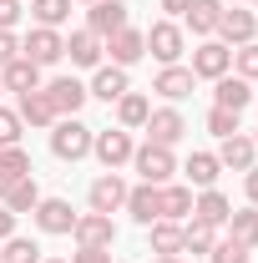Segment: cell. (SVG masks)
<instances>
[{
	"instance_id": "8fae6325",
	"label": "cell",
	"mask_w": 258,
	"mask_h": 263,
	"mask_svg": "<svg viewBox=\"0 0 258 263\" xmlns=\"http://www.w3.org/2000/svg\"><path fill=\"white\" fill-rule=\"evenodd\" d=\"M122 26H127V0H97V5L86 10V31L101 35V41L117 35Z\"/></svg>"
},
{
	"instance_id": "d6986e66",
	"label": "cell",
	"mask_w": 258,
	"mask_h": 263,
	"mask_svg": "<svg viewBox=\"0 0 258 263\" xmlns=\"http://www.w3.org/2000/svg\"><path fill=\"white\" fill-rule=\"evenodd\" d=\"M86 91L112 106L117 97H127L132 86H127V71H122V66H97V76H91V86H86Z\"/></svg>"
},
{
	"instance_id": "603a6c76",
	"label": "cell",
	"mask_w": 258,
	"mask_h": 263,
	"mask_svg": "<svg viewBox=\"0 0 258 263\" xmlns=\"http://www.w3.org/2000/svg\"><path fill=\"white\" fill-rule=\"evenodd\" d=\"M127 213L147 228V223H157L162 213H157V187L152 182H137V187H127Z\"/></svg>"
},
{
	"instance_id": "7c38bea8",
	"label": "cell",
	"mask_w": 258,
	"mask_h": 263,
	"mask_svg": "<svg viewBox=\"0 0 258 263\" xmlns=\"http://www.w3.org/2000/svg\"><path fill=\"white\" fill-rule=\"evenodd\" d=\"M86 202H91V213H117V208H127V182L117 177V172H106V177H97L91 182V193H86Z\"/></svg>"
},
{
	"instance_id": "6da1fadb",
	"label": "cell",
	"mask_w": 258,
	"mask_h": 263,
	"mask_svg": "<svg viewBox=\"0 0 258 263\" xmlns=\"http://www.w3.org/2000/svg\"><path fill=\"white\" fill-rule=\"evenodd\" d=\"M51 152H56L61 162H81V157L91 152V127L76 122V117H61V122L51 127Z\"/></svg>"
},
{
	"instance_id": "5b68a950",
	"label": "cell",
	"mask_w": 258,
	"mask_h": 263,
	"mask_svg": "<svg viewBox=\"0 0 258 263\" xmlns=\"http://www.w3.org/2000/svg\"><path fill=\"white\" fill-rule=\"evenodd\" d=\"M41 91H46V101H51V111H56V117H76V111L86 106V97H91L76 76H56V81H46Z\"/></svg>"
},
{
	"instance_id": "ba28073f",
	"label": "cell",
	"mask_w": 258,
	"mask_h": 263,
	"mask_svg": "<svg viewBox=\"0 0 258 263\" xmlns=\"http://www.w3.org/2000/svg\"><path fill=\"white\" fill-rule=\"evenodd\" d=\"M31 218H35V228L51 233V238H61V233L76 228V213H71V202H66V197H41Z\"/></svg>"
},
{
	"instance_id": "4fadbf2b",
	"label": "cell",
	"mask_w": 258,
	"mask_h": 263,
	"mask_svg": "<svg viewBox=\"0 0 258 263\" xmlns=\"http://www.w3.org/2000/svg\"><path fill=\"white\" fill-rule=\"evenodd\" d=\"M182 132H188V122H182V111H172V106H157V111L147 117V142H157V147H177Z\"/></svg>"
},
{
	"instance_id": "681fc988",
	"label": "cell",
	"mask_w": 258,
	"mask_h": 263,
	"mask_svg": "<svg viewBox=\"0 0 258 263\" xmlns=\"http://www.w3.org/2000/svg\"><path fill=\"white\" fill-rule=\"evenodd\" d=\"M253 142H258V132H253Z\"/></svg>"
},
{
	"instance_id": "836d02e7",
	"label": "cell",
	"mask_w": 258,
	"mask_h": 263,
	"mask_svg": "<svg viewBox=\"0 0 258 263\" xmlns=\"http://www.w3.org/2000/svg\"><path fill=\"white\" fill-rule=\"evenodd\" d=\"M0 263H41V248L31 238H5L0 243Z\"/></svg>"
},
{
	"instance_id": "4dcf8cb0",
	"label": "cell",
	"mask_w": 258,
	"mask_h": 263,
	"mask_svg": "<svg viewBox=\"0 0 258 263\" xmlns=\"http://www.w3.org/2000/svg\"><path fill=\"white\" fill-rule=\"evenodd\" d=\"M213 243H218V228H208L197 218L182 228V253H213Z\"/></svg>"
},
{
	"instance_id": "d6a6232c",
	"label": "cell",
	"mask_w": 258,
	"mask_h": 263,
	"mask_svg": "<svg viewBox=\"0 0 258 263\" xmlns=\"http://www.w3.org/2000/svg\"><path fill=\"white\" fill-rule=\"evenodd\" d=\"M31 15H35V26H61L66 15H71V0H31Z\"/></svg>"
},
{
	"instance_id": "f1b7e54d",
	"label": "cell",
	"mask_w": 258,
	"mask_h": 263,
	"mask_svg": "<svg viewBox=\"0 0 258 263\" xmlns=\"http://www.w3.org/2000/svg\"><path fill=\"white\" fill-rule=\"evenodd\" d=\"M228 238H238L243 248H258V208H238V213H228Z\"/></svg>"
},
{
	"instance_id": "1f68e13d",
	"label": "cell",
	"mask_w": 258,
	"mask_h": 263,
	"mask_svg": "<svg viewBox=\"0 0 258 263\" xmlns=\"http://www.w3.org/2000/svg\"><path fill=\"white\" fill-rule=\"evenodd\" d=\"M0 177H5V187H10L15 177H31V152H21V147H0Z\"/></svg>"
},
{
	"instance_id": "d590c367",
	"label": "cell",
	"mask_w": 258,
	"mask_h": 263,
	"mask_svg": "<svg viewBox=\"0 0 258 263\" xmlns=\"http://www.w3.org/2000/svg\"><path fill=\"white\" fill-rule=\"evenodd\" d=\"M248 253H253V248H243L238 238H223V243H213L208 258H213V263H248Z\"/></svg>"
},
{
	"instance_id": "9a60e30c",
	"label": "cell",
	"mask_w": 258,
	"mask_h": 263,
	"mask_svg": "<svg viewBox=\"0 0 258 263\" xmlns=\"http://www.w3.org/2000/svg\"><path fill=\"white\" fill-rule=\"evenodd\" d=\"M106 51H112V66H122V71H127L132 61H142V56H147V35L132 31V26H122L117 35H106Z\"/></svg>"
},
{
	"instance_id": "7a4b0ae2",
	"label": "cell",
	"mask_w": 258,
	"mask_h": 263,
	"mask_svg": "<svg viewBox=\"0 0 258 263\" xmlns=\"http://www.w3.org/2000/svg\"><path fill=\"white\" fill-rule=\"evenodd\" d=\"M91 152H97V162L106 167V172H117L122 162H132L137 142H132L127 127H106V132H91Z\"/></svg>"
},
{
	"instance_id": "e0dca14e",
	"label": "cell",
	"mask_w": 258,
	"mask_h": 263,
	"mask_svg": "<svg viewBox=\"0 0 258 263\" xmlns=\"http://www.w3.org/2000/svg\"><path fill=\"white\" fill-rule=\"evenodd\" d=\"M228 213H233V202H228L218 187H202V193L193 197V218H197V223H208V228H223Z\"/></svg>"
},
{
	"instance_id": "816d5d0a",
	"label": "cell",
	"mask_w": 258,
	"mask_h": 263,
	"mask_svg": "<svg viewBox=\"0 0 258 263\" xmlns=\"http://www.w3.org/2000/svg\"><path fill=\"white\" fill-rule=\"evenodd\" d=\"M253 97H258V91H253Z\"/></svg>"
},
{
	"instance_id": "83f0119b",
	"label": "cell",
	"mask_w": 258,
	"mask_h": 263,
	"mask_svg": "<svg viewBox=\"0 0 258 263\" xmlns=\"http://www.w3.org/2000/svg\"><path fill=\"white\" fill-rule=\"evenodd\" d=\"M147 233H152V253H157V258H172V253H182V228H177V223L157 218V223H147Z\"/></svg>"
},
{
	"instance_id": "bcb514c9",
	"label": "cell",
	"mask_w": 258,
	"mask_h": 263,
	"mask_svg": "<svg viewBox=\"0 0 258 263\" xmlns=\"http://www.w3.org/2000/svg\"><path fill=\"white\" fill-rule=\"evenodd\" d=\"M41 263H66V258H41Z\"/></svg>"
},
{
	"instance_id": "9c48e42d",
	"label": "cell",
	"mask_w": 258,
	"mask_h": 263,
	"mask_svg": "<svg viewBox=\"0 0 258 263\" xmlns=\"http://www.w3.org/2000/svg\"><path fill=\"white\" fill-rule=\"evenodd\" d=\"M147 51H152L162 66H177V56H182V26H177V21H157V26L147 31Z\"/></svg>"
},
{
	"instance_id": "ee69618b",
	"label": "cell",
	"mask_w": 258,
	"mask_h": 263,
	"mask_svg": "<svg viewBox=\"0 0 258 263\" xmlns=\"http://www.w3.org/2000/svg\"><path fill=\"white\" fill-rule=\"evenodd\" d=\"M188 5H193V0H162V10H167V15H188Z\"/></svg>"
},
{
	"instance_id": "cb8c5ba5",
	"label": "cell",
	"mask_w": 258,
	"mask_h": 263,
	"mask_svg": "<svg viewBox=\"0 0 258 263\" xmlns=\"http://www.w3.org/2000/svg\"><path fill=\"white\" fill-rule=\"evenodd\" d=\"M213 106H228V111H243L248 101H253V81H243V76H218V91H213Z\"/></svg>"
},
{
	"instance_id": "7bdbcfd3",
	"label": "cell",
	"mask_w": 258,
	"mask_h": 263,
	"mask_svg": "<svg viewBox=\"0 0 258 263\" xmlns=\"http://www.w3.org/2000/svg\"><path fill=\"white\" fill-rule=\"evenodd\" d=\"M243 177H248V202H253V208H258V162L248 167V172H243Z\"/></svg>"
},
{
	"instance_id": "7dc6e473",
	"label": "cell",
	"mask_w": 258,
	"mask_h": 263,
	"mask_svg": "<svg viewBox=\"0 0 258 263\" xmlns=\"http://www.w3.org/2000/svg\"><path fill=\"white\" fill-rule=\"evenodd\" d=\"M0 197H5V177H0Z\"/></svg>"
},
{
	"instance_id": "ac0fdd59",
	"label": "cell",
	"mask_w": 258,
	"mask_h": 263,
	"mask_svg": "<svg viewBox=\"0 0 258 263\" xmlns=\"http://www.w3.org/2000/svg\"><path fill=\"white\" fill-rule=\"evenodd\" d=\"M0 86H5V91H15V97H26V91H41V66H31L26 56H15V61L0 71Z\"/></svg>"
},
{
	"instance_id": "30bf717a",
	"label": "cell",
	"mask_w": 258,
	"mask_h": 263,
	"mask_svg": "<svg viewBox=\"0 0 258 263\" xmlns=\"http://www.w3.org/2000/svg\"><path fill=\"white\" fill-rule=\"evenodd\" d=\"M253 35H258V15H253V10H238V5L223 10V21H218V41H223L228 51H233V46H248Z\"/></svg>"
},
{
	"instance_id": "ab89813d",
	"label": "cell",
	"mask_w": 258,
	"mask_h": 263,
	"mask_svg": "<svg viewBox=\"0 0 258 263\" xmlns=\"http://www.w3.org/2000/svg\"><path fill=\"white\" fill-rule=\"evenodd\" d=\"M21 21V0H0V31H10Z\"/></svg>"
},
{
	"instance_id": "44dd1931",
	"label": "cell",
	"mask_w": 258,
	"mask_h": 263,
	"mask_svg": "<svg viewBox=\"0 0 258 263\" xmlns=\"http://www.w3.org/2000/svg\"><path fill=\"white\" fill-rule=\"evenodd\" d=\"M182 21H188V31H193V35H218V21H223V0H193Z\"/></svg>"
},
{
	"instance_id": "74e56055",
	"label": "cell",
	"mask_w": 258,
	"mask_h": 263,
	"mask_svg": "<svg viewBox=\"0 0 258 263\" xmlns=\"http://www.w3.org/2000/svg\"><path fill=\"white\" fill-rule=\"evenodd\" d=\"M15 142H21V117L0 106V147H15Z\"/></svg>"
},
{
	"instance_id": "4316f807",
	"label": "cell",
	"mask_w": 258,
	"mask_h": 263,
	"mask_svg": "<svg viewBox=\"0 0 258 263\" xmlns=\"http://www.w3.org/2000/svg\"><path fill=\"white\" fill-rule=\"evenodd\" d=\"M147 117H152V101L142 97V91H127V97H117V122H122L127 132L147 127Z\"/></svg>"
},
{
	"instance_id": "d4e9b609",
	"label": "cell",
	"mask_w": 258,
	"mask_h": 263,
	"mask_svg": "<svg viewBox=\"0 0 258 263\" xmlns=\"http://www.w3.org/2000/svg\"><path fill=\"white\" fill-rule=\"evenodd\" d=\"M101 51H106V41L91 31H76L71 41H66V56H71V66H101Z\"/></svg>"
},
{
	"instance_id": "484cf974",
	"label": "cell",
	"mask_w": 258,
	"mask_h": 263,
	"mask_svg": "<svg viewBox=\"0 0 258 263\" xmlns=\"http://www.w3.org/2000/svg\"><path fill=\"white\" fill-rule=\"evenodd\" d=\"M0 202H5L15 218H21V213H35V202H41V187H35V177H15V182L5 187V197H0Z\"/></svg>"
},
{
	"instance_id": "277c9868",
	"label": "cell",
	"mask_w": 258,
	"mask_h": 263,
	"mask_svg": "<svg viewBox=\"0 0 258 263\" xmlns=\"http://www.w3.org/2000/svg\"><path fill=\"white\" fill-rule=\"evenodd\" d=\"M21 56L31 66H56L66 56V41H61V31H51V26H35V31L21 41Z\"/></svg>"
},
{
	"instance_id": "3957f363",
	"label": "cell",
	"mask_w": 258,
	"mask_h": 263,
	"mask_svg": "<svg viewBox=\"0 0 258 263\" xmlns=\"http://www.w3.org/2000/svg\"><path fill=\"white\" fill-rule=\"evenodd\" d=\"M132 162H137V172H142V182H152V187H162V182L177 172L172 147H157V142H142V147L132 152Z\"/></svg>"
},
{
	"instance_id": "2e32d148",
	"label": "cell",
	"mask_w": 258,
	"mask_h": 263,
	"mask_svg": "<svg viewBox=\"0 0 258 263\" xmlns=\"http://www.w3.org/2000/svg\"><path fill=\"white\" fill-rule=\"evenodd\" d=\"M157 213L167 218V223H182V218H193V187L162 182V187H157Z\"/></svg>"
},
{
	"instance_id": "b9f144b4",
	"label": "cell",
	"mask_w": 258,
	"mask_h": 263,
	"mask_svg": "<svg viewBox=\"0 0 258 263\" xmlns=\"http://www.w3.org/2000/svg\"><path fill=\"white\" fill-rule=\"evenodd\" d=\"M5 238H15V213H10V208H0V243H5Z\"/></svg>"
},
{
	"instance_id": "60d3db41",
	"label": "cell",
	"mask_w": 258,
	"mask_h": 263,
	"mask_svg": "<svg viewBox=\"0 0 258 263\" xmlns=\"http://www.w3.org/2000/svg\"><path fill=\"white\" fill-rule=\"evenodd\" d=\"M71 263H112V253H106V248H76Z\"/></svg>"
},
{
	"instance_id": "f546056e",
	"label": "cell",
	"mask_w": 258,
	"mask_h": 263,
	"mask_svg": "<svg viewBox=\"0 0 258 263\" xmlns=\"http://www.w3.org/2000/svg\"><path fill=\"white\" fill-rule=\"evenodd\" d=\"M182 172H188V182H193V187H213V182H218V172H223V162H218L213 152H193Z\"/></svg>"
},
{
	"instance_id": "5bb4252c",
	"label": "cell",
	"mask_w": 258,
	"mask_h": 263,
	"mask_svg": "<svg viewBox=\"0 0 258 263\" xmlns=\"http://www.w3.org/2000/svg\"><path fill=\"white\" fill-rule=\"evenodd\" d=\"M223 167H233V172H248V167L258 162V142L253 137H243V132H233V137H223V147L213 152Z\"/></svg>"
},
{
	"instance_id": "e575fe53",
	"label": "cell",
	"mask_w": 258,
	"mask_h": 263,
	"mask_svg": "<svg viewBox=\"0 0 258 263\" xmlns=\"http://www.w3.org/2000/svg\"><path fill=\"white\" fill-rule=\"evenodd\" d=\"M233 76L258 81V41H248V46H233Z\"/></svg>"
},
{
	"instance_id": "ffe728a7",
	"label": "cell",
	"mask_w": 258,
	"mask_h": 263,
	"mask_svg": "<svg viewBox=\"0 0 258 263\" xmlns=\"http://www.w3.org/2000/svg\"><path fill=\"white\" fill-rule=\"evenodd\" d=\"M193 71H188V66H162L157 71V81H152V91H157V97H167V101H182L188 97V91H193Z\"/></svg>"
},
{
	"instance_id": "52a82bcc",
	"label": "cell",
	"mask_w": 258,
	"mask_h": 263,
	"mask_svg": "<svg viewBox=\"0 0 258 263\" xmlns=\"http://www.w3.org/2000/svg\"><path fill=\"white\" fill-rule=\"evenodd\" d=\"M188 71H193V76H208V81H218V76L233 71V51H228L223 41H213V35H208V41L193 51V66H188Z\"/></svg>"
},
{
	"instance_id": "8d00e7d4",
	"label": "cell",
	"mask_w": 258,
	"mask_h": 263,
	"mask_svg": "<svg viewBox=\"0 0 258 263\" xmlns=\"http://www.w3.org/2000/svg\"><path fill=\"white\" fill-rule=\"evenodd\" d=\"M208 132H213V137H233V132H238V111L213 106V111H208Z\"/></svg>"
},
{
	"instance_id": "f35d334b",
	"label": "cell",
	"mask_w": 258,
	"mask_h": 263,
	"mask_svg": "<svg viewBox=\"0 0 258 263\" xmlns=\"http://www.w3.org/2000/svg\"><path fill=\"white\" fill-rule=\"evenodd\" d=\"M15 56H21V41H15L10 31H0V71H5V66L15 61Z\"/></svg>"
},
{
	"instance_id": "f907efd6",
	"label": "cell",
	"mask_w": 258,
	"mask_h": 263,
	"mask_svg": "<svg viewBox=\"0 0 258 263\" xmlns=\"http://www.w3.org/2000/svg\"><path fill=\"white\" fill-rule=\"evenodd\" d=\"M253 10H258V0H253Z\"/></svg>"
},
{
	"instance_id": "7402d4cb",
	"label": "cell",
	"mask_w": 258,
	"mask_h": 263,
	"mask_svg": "<svg viewBox=\"0 0 258 263\" xmlns=\"http://www.w3.org/2000/svg\"><path fill=\"white\" fill-rule=\"evenodd\" d=\"M15 117H21L26 127H56V122H61V117L51 111L46 91H26V97H21V106H15Z\"/></svg>"
},
{
	"instance_id": "f6af8a7d",
	"label": "cell",
	"mask_w": 258,
	"mask_h": 263,
	"mask_svg": "<svg viewBox=\"0 0 258 263\" xmlns=\"http://www.w3.org/2000/svg\"><path fill=\"white\" fill-rule=\"evenodd\" d=\"M157 263H182V258H177V253H172V258H157Z\"/></svg>"
},
{
	"instance_id": "8992f818",
	"label": "cell",
	"mask_w": 258,
	"mask_h": 263,
	"mask_svg": "<svg viewBox=\"0 0 258 263\" xmlns=\"http://www.w3.org/2000/svg\"><path fill=\"white\" fill-rule=\"evenodd\" d=\"M71 238H76V248H112L117 243V223L106 213H76Z\"/></svg>"
},
{
	"instance_id": "c3c4849f",
	"label": "cell",
	"mask_w": 258,
	"mask_h": 263,
	"mask_svg": "<svg viewBox=\"0 0 258 263\" xmlns=\"http://www.w3.org/2000/svg\"><path fill=\"white\" fill-rule=\"evenodd\" d=\"M81 5H97V0H81Z\"/></svg>"
}]
</instances>
